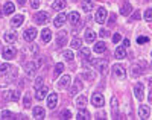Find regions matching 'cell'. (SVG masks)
Wrapping results in <instances>:
<instances>
[{"mask_svg":"<svg viewBox=\"0 0 152 120\" xmlns=\"http://www.w3.org/2000/svg\"><path fill=\"white\" fill-rule=\"evenodd\" d=\"M91 103L94 106H104L105 100H104V96L102 94H99V93H94L93 97H91Z\"/></svg>","mask_w":152,"mask_h":120,"instance_id":"6","label":"cell"},{"mask_svg":"<svg viewBox=\"0 0 152 120\" xmlns=\"http://www.w3.org/2000/svg\"><path fill=\"white\" fill-rule=\"evenodd\" d=\"M110 35V32L108 31H105V29H100V37H108Z\"/></svg>","mask_w":152,"mask_h":120,"instance_id":"48","label":"cell"},{"mask_svg":"<svg viewBox=\"0 0 152 120\" xmlns=\"http://www.w3.org/2000/svg\"><path fill=\"white\" fill-rule=\"evenodd\" d=\"M15 53H17V50L14 47H5L2 50V55H3L5 59H12V58L15 56Z\"/></svg>","mask_w":152,"mask_h":120,"instance_id":"4","label":"cell"},{"mask_svg":"<svg viewBox=\"0 0 152 120\" xmlns=\"http://www.w3.org/2000/svg\"><path fill=\"white\" fill-rule=\"evenodd\" d=\"M56 105H58V94L56 93H52V94H49V97H47V106L50 110H53Z\"/></svg>","mask_w":152,"mask_h":120,"instance_id":"5","label":"cell"},{"mask_svg":"<svg viewBox=\"0 0 152 120\" xmlns=\"http://www.w3.org/2000/svg\"><path fill=\"white\" fill-rule=\"evenodd\" d=\"M105 50H107V44L104 41H99V43L94 44V52L96 53H104Z\"/></svg>","mask_w":152,"mask_h":120,"instance_id":"19","label":"cell"},{"mask_svg":"<svg viewBox=\"0 0 152 120\" xmlns=\"http://www.w3.org/2000/svg\"><path fill=\"white\" fill-rule=\"evenodd\" d=\"M91 64L94 65V67H96L97 70L104 72V70H105V64H107V61H104V59H93V61H91Z\"/></svg>","mask_w":152,"mask_h":120,"instance_id":"12","label":"cell"},{"mask_svg":"<svg viewBox=\"0 0 152 120\" xmlns=\"http://www.w3.org/2000/svg\"><path fill=\"white\" fill-rule=\"evenodd\" d=\"M132 75L134 76H140L142 75V69L138 67V65H134V67H132Z\"/></svg>","mask_w":152,"mask_h":120,"instance_id":"41","label":"cell"},{"mask_svg":"<svg viewBox=\"0 0 152 120\" xmlns=\"http://www.w3.org/2000/svg\"><path fill=\"white\" fill-rule=\"evenodd\" d=\"M114 56H116V59H122V58H125V56H126V50H125V47H123V46H122V47H117L116 52H114Z\"/></svg>","mask_w":152,"mask_h":120,"instance_id":"18","label":"cell"},{"mask_svg":"<svg viewBox=\"0 0 152 120\" xmlns=\"http://www.w3.org/2000/svg\"><path fill=\"white\" fill-rule=\"evenodd\" d=\"M79 21H81V14L79 12H76V11L70 12V23L72 24H78Z\"/></svg>","mask_w":152,"mask_h":120,"instance_id":"15","label":"cell"},{"mask_svg":"<svg viewBox=\"0 0 152 120\" xmlns=\"http://www.w3.org/2000/svg\"><path fill=\"white\" fill-rule=\"evenodd\" d=\"M81 53H82V56L84 58H90V49H81Z\"/></svg>","mask_w":152,"mask_h":120,"instance_id":"43","label":"cell"},{"mask_svg":"<svg viewBox=\"0 0 152 120\" xmlns=\"http://www.w3.org/2000/svg\"><path fill=\"white\" fill-rule=\"evenodd\" d=\"M131 11H132V6H131L129 3H126V5H123V6L120 8V14H122V15H128Z\"/></svg>","mask_w":152,"mask_h":120,"instance_id":"27","label":"cell"},{"mask_svg":"<svg viewBox=\"0 0 152 120\" xmlns=\"http://www.w3.org/2000/svg\"><path fill=\"white\" fill-rule=\"evenodd\" d=\"M111 106H113V108H114V111H117V100L116 99H111Z\"/></svg>","mask_w":152,"mask_h":120,"instance_id":"47","label":"cell"},{"mask_svg":"<svg viewBox=\"0 0 152 120\" xmlns=\"http://www.w3.org/2000/svg\"><path fill=\"white\" fill-rule=\"evenodd\" d=\"M31 6H32L34 9H37L38 6H40V0H31Z\"/></svg>","mask_w":152,"mask_h":120,"instance_id":"45","label":"cell"},{"mask_svg":"<svg viewBox=\"0 0 152 120\" xmlns=\"http://www.w3.org/2000/svg\"><path fill=\"white\" fill-rule=\"evenodd\" d=\"M64 8H66V0H55L52 5V9H55V11H61Z\"/></svg>","mask_w":152,"mask_h":120,"instance_id":"16","label":"cell"},{"mask_svg":"<svg viewBox=\"0 0 152 120\" xmlns=\"http://www.w3.org/2000/svg\"><path fill=\"white\" fill-rule=\"evenodd\" d=\"M15 11V6L12 2H6L5 3V8H3V14H12Z\"/></svg>","mask_w":152,"mask_h":120,"instance_id":"20","label":"cell"},{"mask_svg":"<svg viewBox=\"0 0 152 120\" xmlns=\"http://www.w3.org/2000/svg\"><path fill=\"white\" fill-rule=\"evenodd\" d=\"M18 96H20V94H18V91H12V90L3 93V99H5V100H17Z\"/></svg>","mask_w":152,"mask_h":120,"instance_id":"7","label":"cell"},{"mask_svg":"<svg viewBox=\"0 0 152 120\" xmlns=\"http://www.w3.org/2000/svg\"><path fill=\"white\" fill-rule=\"evenodd\" d=\"M85 41H87L88 44L96 41V34H94V31H91V29H87V31H85Z\"/></svg>","mask_w":152,"mask_h":120,"instance_id":"10","label":"cell"},{"mask_svg":"<svg viewBox=\"0 0 152 120\" xmlns=\"http://www.w3.org/2000/svg\"><path fill=\"white\" fill-rule=\"evenodd\" d=\"M123 47H129V40H123Z\"/></svg>","mask_w":152,"mask_h":120,"instance_id":"50","label":"cell"},{"mask_svg":"<svg viewBox=\"0 0 152 120\" xmlns=\"http://www.w3.org/2000/svg\"><path fill=\"white\" fill-rule=\"evenodd\" d=\"M31 102H32L31 96H29V94H24V97H23V105H24V108H29V106H31Z\"/></svg>","mask_w":152,"mask_h":120,"instance_id":"33","label":"cell"},{"mask_svg":"<svg viewBox=\"0 0 152 120\" xmlns=\"http://www.w3.org/2000/svg\"><path fill=\"white\" fill-rule=\"evenodd\" d=\"M76 119L78 120H88L90 119V113H88L87 110H84V108H81V111L76 114Z\"/></svg>","mask_w":152,"mask_h":120,"instance_id":"17","label":"cell"},{"mask_svg":"<svg viewBox=\"0 0 152 120\" xmlns=\"http://www.w3.org/2000/svg\"><path fill=\"white\" fill-rule=\"evenodd\" d=\"M43 82H44V78H43V76L37 78V81H35V88H40V87L43 85Z\"/></svg>","mask_w":152,"mask_h":120,"instance_id":"42","label":"cell"},{"mask_svg":"<svg viewBox=\"0 0 152 120\" xmlns=\"http://www.w3.org/2000/svg\"><path fill=\"white\" fill-rule=\"evenodd\" d=\"M113 73L116 75L117 78H125L126 76V72H125V67L120 64H114L113 65Z\"/></svg>","mask_w":152,"mask_h":120,"instance_id":"3","label":"cell"},{"mask_svg":"<svg viewBox=\"0 0 152 120\" xmlns=\"http://www.w3.org/2000/svg\"><path fill=\"white\" fill-rule=\"evenodd\" d=\"M34 117L35 119H43L44 117V108H41V106H35L34 108Z\"/></svg>","mask_w":152,"mask_h":120,"instance_id":"22","label":"cell"},{"mask_svg":"<svg viewBox=\"0 0 152 120\" xmlns=\"http://www.w3.org/2000/svg\"><path fill=\"white\" fill-rule=\"evenodd\" d=\"M82 9L85 12H90L93 9V3H91V0H84L82 2Z\"/></svg>","mask_w":152,"mask_h":120,"instance_id":"28","label":"cell"},{"mask_svg":"<svg viewBox=\"0 0 152 120\" xmlns=\"http://www.w3.org/2000/svg\"><path fill=\"white\" fill-rule=\"evenodd\" d=\"M64 58H66L67 61H72V59L75 58V53H73L72 50H66V52H64Z\"/></svg>","mask_w":152,"mask_h":120,"instance_id":"38","label":"cell"},{"mask_svg":"<svg viewBox=\"0 0 152 120\" xmlns=\"http://www.w3.org/2000/svg\"><path fill=\"white\" fill-rule=\"evenodd\" d=\"M41 38H43V41H44V43H49V41H50V38H52V32H50V29H43V32H41Z\"/></svg>","mask_w":152,"mask_h":120,"instance_id":"24","label":"cell"},{"mask_svg":"<svg viewBox=\"0 0 152 120\" xmlns=\"http://www.w3.org/2000/svg\"><path fill=\"white\" fill-rule=\"evenodd\" d=\"M35 65H37V69H40L41 65H43V59H38V61H35Z\"/></svg>","mask_w":152,"mask_h":120,"instance_id":"49","label":"cell"},{"mask_svg":"<svg viewBox=\"0 0 152 120\" xmlns=\"http://www.w3.org/2000/svg\"><path fill=\"white\" fill-rule=\"evenodd\" d=\"M18 2H20V3H24V2H26V0H18Z\"/></svg>","mask_w":152,"mask_h":120,"instance_id":"54","label":"cell"},{"mask_svg":"<svg viewBox=\"0 0 152 120\" xmlns=\"http://www.w3.org/2000/svg\"><path fill=\"white\" fill-rule=\"evenodd\" d=\"M149 87H152V78L149 79Z\"/></svg>","mask_w":152,"mask_h":120,"instance_id":"53","label":"cell"},{"mask_svg":"<svg viewBox=\"0 0 152 120\" xmlns=\"http://www.w3.org/2000/svg\"><path fill=\"white\" fill-rule=\"evenodd\" d=\"M114 21H116V15H114V14H113V15H111V17H110V23H111V24H113V23H114Z\"/></svg>","mask_w":152,"mask_h":120,"instance_id":"51","label":"cell"},{"mask_svg":"<svg viewBox=\"0 0 152 120\" xmlns=\"http://www.w3.org/2000/svg\"><path fill=\"white\" fill-rule=\"evenodd\" d=\"M146 2H148V0H146Z\"/></svg>","mask_w":152,"mask_h":120,"instance_id":"56","label":"cell"},{"mask_svg":"<svg viewBox=\"0 0 152 120\" xmlns=\"http://www.w3.org/2000/svg\"><path fill=\"white\" fill-rule=\"evenodd\" d=\"M56 43H58L59 47H64V46H66V43H67V35H66V32L58 35V41H56Z\"/></svg>","mask_w":152,"mask_h":120,"instance_id":"26","label":"cell"},{"mask_svg":"<svg viewBox=\"0 0 152 120\" xmlns=\"http://www.w3.org/2000/svg\"><path fill=\"white\" fill-rule=\"evenodd\" d=\"M149 114H151L149 106L142 105V106H140V117H142V119H149Z\"/></svg>","mask_w":152,"mask_h":120,"instance_id":"21","label":"cell"},{"mask_svg":"<svg viewBox=\"0 0 152 120\" xmlns=\"http://www.w3.org/2000/svg\"><path fill=\"white\" fill-rule=\"evenodd\" d=\"M148 41H149V38L145 37V35H142V37H138V38H137V43H138V44H146Z\"/></svg>","mask_w":152,"mask_h":120,"instance_id":"40","label":"cell"},{"mask_svg":"<svg viewBox=\"0 0 152 120\" xmlns=\"http://www.w3.org/2000/svg\"><path fill=\"white\" fill-rule=\"evenodd\" d=\"M47 93H49V88L41 85L40 88H37V93H35V99L37 100H43L46 96H47Z\"/></svg>","mask_w":152,"mask_h":120,"instance_id":"2","label":"cell"},{"mask_svg":"<svg viewBox=\"0 0 152 120\" xmlns=\"http://www.w3.org/2000/svg\"><path fill=\"white\" fill-rule=\"evenodd\" d=\"M0 17H2V11H0Z\"/></svg>","mask_w":152,"mask_h":120,"instance_id":"55","label":"cell"},{"mask_svg":"<svg viewBox=\"0 0 152 120\" xmlns=\"http://www.w3.org/2000/svg\"><path fill=\"white\" fill-rule=\"evenodd\" d=\"M76 105H78L79 108H84V106L87 105V97L85 96H79L78 99H76Z\"/></svg>","mask_w":152,"mask_h":120,"instance_id":"30","label":"cell"},{"mask_svg":"<svg viewBox=\"0 0 152 120\" xmlns=\"http://www.w3.org/2000/svg\"><path fill=\"white\" fill-rule=\"evenodd\" d=\"M49 20V14H47V12H40V14H37V17H35V21L37 23H40V24H44L46 21Z\"/></svg>","mask_w":152,"mask_h":120,"instance_id":"11","label":"cell"},{"mask_svg":"<svg viewBox=\"0 0 152 120\" xmlns=\"http://www.w3.org/2000/svg\"><path fill=\"white\" fill-rule=\"evenodd\" d=\"M149 100H152V90H151V93H149Z\"/></svg>","mask_w":152,"mask_h":120,"instance_id":"52","label":"cell"},{"mask_svg":"<svg viewBox=\"0 0 152 120\" xmlns=\"http://www.w3.org/2000/svg\"><path fill=\"white\" fill-rule=\"evenodd\" d=\"M134 94H135L137 100H143V84H137L134 87Z\"/></svg>","mask_w":152,"mask_h":120,"instance_id":"9","label":"cell"},{"mask_svg":"<svg viewBox=\"0 0 152 120\" xmlns=\"http://www.w3.org/2000/svg\"><path fill=\"white\" fill-rule=\"evenodd\" d=\"M24 21V15H21V14H18V15H15L14 18L11 20V23H12V26H21V23Z\"/></svg>","mask_w":152,"mask_h":120,"instance_id":"23","label":"cell"},{"mask_svg":"<svg viewBox=\"0 0 152 120\" xmlns=\"http://www.w3.org/2000/svg\"><path fill=\"white\" fill-rule=\"evenodd\" d=\"M2 119H14V114H12L11 111H8V110H5V111H2V116H0Z\"/></svg>","mask_w":152,"mask_h":120,"instance_id":"37","label":"cell"},{"mask_svg":"<svg viewBox=\"0 0 152 120\" xmlns=\"http://www.w3.org/2000/svg\"><path fill=\"white\" fill-rule=\"evenodd\" d=\"M66 20H67V15H66V14H59V15L53 20V24L56 26V28H61V26L66 23Z\"/></svg>","mask_w":152,"mask_h":120,"instance_id":"14","label":"cell"},{"mask_svg":"<svg viewBox=\"0 0 152 120\" xmlns=\"http://www.w3.org/2000/svg\"><path fill=\"white\" fill-rule=\"evenodd\" d=\"M24 40L26 41H34V38L37 37V29L35 28H29L28 31H24Z\"/></svg>","mask_w":152,"mask_h":120,"instance_id":"8","label":"cell"},{"mask_svg":"<svg viewBox=\"0 0 152 120\" xmlns=\"http://www.w3.org/2000/svg\"><path fill=\"white\" fill-rule=\"evenodd\" d=\"M35 70H37V65H35L34 62H28V65H26V73H28V76H34V75H35Z\"/></svg>","mask_w":152,"mask_h":120,"instance_id":"25","label":"cell"},{"mask_svg":"<svg viewBox=\"0 0 152 120\" xmlns=\"http://www.w3.org/2000/svg\"><path fill=\"white\" fill-rule=\"evenodd\" d=\"M69 84H70V76L69 75H64L58 81V87L59 88H66V87H69Z\"/></svg>","mask_w":152,"mask_h":120,"instance_id":"13","label":"cell"},{"mask_svg":"<svg viewBox=\"0 0 152 120\" xmlns=\"http://www.w3.org/2000/svg\"><path fill=\"white\" fill-rule=\"evenodd\" d=\"M72 47H73V49H79V47H81V40H79V38L72 40Z\"/></svg>","mask_w":152,"mask_h":120,"instance_id":"39","label":"cell"},{"mask_svg":"<svg viewBox=\"0 0 152 120\" xmlns=\"http://www.w3.org/2000/svg\"><path fill=\"white\" fill-rule=\"evenodd\" d=\"M15 38H17V35H15L14 32H8V34L5 35V41L11 44V43H14V41H15Z\"/></svg>","mask_w":152,"mask_h":120,"instance_id":"29","label":"cell"},{"mask_svg":"<svg viewBox=\"0 0 152 120\" xmlns=\"http://www.w3.org/2000/svg\"><path fill=\"white\" fill-rule=\"evenodd\" d=\"M62 70H64V64H62V62H58V64H56V67H55V75H53V76L61 75Z\"/></svg>","mask_w":152,"mask_h":120,"instance_id":"32","label":"cell"},{"mask_svg":"<svg viewBox=\"0 0 152 120\" xmlns=\"http://www.w3.org/2000/svg\"><path fill=\"white\" fill-rule=\"evenodd\" d=\"M9 70V64L8 62H3V64H0V76H3L6 75V72Z\"/></svg>","mask_w":152,"mask_h":120,"instance_id":"31","label":"cell"},{"mask_svg":"<svg viewBox=\"0 0 152 120\" xmlns=\"http://www.w3.org/2000/svg\"><path fill=\"white\" fill-rule=\"evenodd\" d=\"M145 20L146 21H152V8H149V9H146V12H145Z\"/></svg>","mask_w":152,"mask_h":120,"instance_id":"36","label":"cell"},{"mask_svg":"<svg viewBox=\"0 0 152 120\" xmlns=\"http://www.w3.org/2000/svg\"><path fill=\"white\" fill-rule=\"evenodd\" d=\"M120 40H122L120 34H114V35H113V43H119Z\"/></svg>","mask_w":152,"mask_h":120,"instance_id":"44","label":"cell"},{"mask_svg":"<svg viewBox=\"0 0 152 120\" xmlns=\"http://www.w3.org/2000/svg\"><path fill=\"white\" fill-rule=\"evenodd\" d=\"M138 18H140V12H138V11L134 12V14L131 15V20H132V21H134V20H138Z\"/></svg>","mask_w":152,"mask_h":120,"instance_id":"46","label":"cell"},{"mask_svg":"<svg viewBox=\"0 0 152 120\" xmlns=\"http://www.w3.org/2000/svg\"><path fill=\"white\" fill-rule=\"evenodd\" d=\"M79 88H81V82H79V81H76V82H75V87H73L72 91H70V94H72V96H76V93L79 91Z\"/></svg>","mask_w":152,"mask_h":120,"instance_id":"34","label":"cell"},{"mask_svg":"<svg viewBox=\"0 0 152 120\" xmlns=\"http://www.w3.org/2000/svg\"><path fill=\"white\" fill-rule=\"evenodd\" d=\"M107 15H108V14H107V9L100 6V8L96 11V17H94V18H96V21H97L99 24H104V23L107 21Z\"/></svg>","mask_w":152,"mask_h":120,"instance_id":"1","label":"cell"},{"mask_svg":"<svg viewBox=\"0 0 152 120\" xmlns=\"http://www.w3.org/2000/svg\"><path fill=\"white\" fill-rule=\"evenodd\" d=\"M59 117H61V119H72V113H70L69 110H62L61 114H59Z\"/></svg>","mask_w":152,"mask_h":120,"instance_id":"35","label":"cell"}]
</instances>
